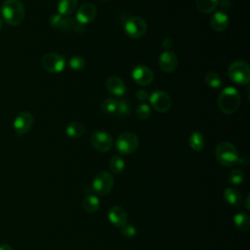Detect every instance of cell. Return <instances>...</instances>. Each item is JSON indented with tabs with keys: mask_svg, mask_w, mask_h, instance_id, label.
<instances>
[{
	"mask_svg": "<svg viewBox=\"0 0 250 250\" xmlns=\"http://www.w3.org/2000/svg\"><path fill=\"white\" fill-rule=\"evenodd\" d=\"M1 15L9 25H19L24 19L25 9L21 0H5L1 6Z\"/></svg>",
	"mask_w": 250,
	"mask_h": 250,
	"instance_id": "cell-1",
	"label": "cell"
},
{
	"mask_svg": "<svg viewBox=\"0 0 250 250\" xmlns=\"http://www.w3.org/2000/svg\"><path fill=\"white\" fill-rule=\"evenodd\" d=\"M240 103V94L233 87L224 88L218 96V106L225 114L234 113L239 108Z\"/></svg>",
	"mask_w": 250,
	"mask_h": 250,
	"instance_id": "cell-2",
	"label": "cell"
},
{
	"mask_svg": "<svg viewBox=\"0 0 250 250\" xmlns=\"http://www.w3.org/2000/svg\"><path fill=\"white\" fill-rule=\"evenodd\" d=\"M215 155L220 164L225 167H231L238 162V152L235 146L229 142H220L215 150Z\"/></svg>",
	"mask_w": 250,
	"mask_h": 250,
	"instance_id": "cell-3",
	"label": "cell"
},
{
	"mask_svg": "<svg viewBox=\"0 0 250 250\" xmlns=\"http://www.w3.org/2000/svg\"><path fill=\"white\" fill-rule=\"evenodd\" d=\"M49 23L52 27L62 31H73L75 33H82L84 31V24L78 22L75 19L68 16H62L55 14L50 17Z\"/></svg>",
	"mask_w": 250,
	"mask_h": 250,
	"instance_id": "cell-4",
	"label": "cell"
},
{
	"mask_svg": "<svg viewBox=\"0 0 250 250\" xmlns=\"http://www.w3.org/2000/svg\"><path fill=\"white\" fill-rule=\"evenodd\" d=\"M228 74L232 82L246 85L250 81V66L245 61H235L230 63Z\"/></svg>",
	"mask_w": 250,
	"mask_h": 250,
	"instance_id": "cell-5",
	"label": "cell"
},
{
	"mask_svg": "<svg viewBox=\"0 0 250 250\" xmlns=\"http://www.w3.org/2000/svg\"><path fill=\"white\" fill-rule=\"evenodd\" d=\"M139 146V138L133 132L121 133L115 143L116 150L121 154H131L136 151Z\"/></svg>",
	"mask_w": 250,
	"mask_h": 250,
	"instance_id": "cell-6",
	"label": "cell"
},
{
	"mask_svg": "<svg viewBox=\"0 0 250 250\" xmlns=\"http://www.w3.org/2000/svg\"><path fill=\"white\" fill-rule=\"evenodd\" d=\"M114 179L112 175L107 171L99 172L93 182H92V189L98 195H106L113 188Z\"/></svg>",
	"mask_w": 250,
	"mask_h": 250,
	"instance_id": "cell-7",
	"label": "cell"
},
{
	"mask_svg": "<svg viewBox=\"0 0 250 250\" xmlns=\"http://www.w3.org/2000/svg\"><path fill=\"white\" fill-rule=\"evenodd\" d=\"M147 30L146 21L140 17H133L126 21L124 24L125 33L134 39L143 37Z\"/></svg>",
	"mask_w": 250,
	"mask_h": 250,
	"instance_id": "cell-8",
	"label": "cell"
},
{
	"mask_svg": "<svg viewBox=\"0 0 250 250\" xmlns=\"http://www.w3.org/2000/svg\"><path fill=\"white\" fill-rule=\"evenodd\" d=\"M43 68L50 73H59L65 67V60L62 56L56 53H47L41 60Z\"/></svg>",
	"mask_w": 250,
	"mask_h": 250,
	"instance_id": "cell-9",
	"label": "cell"
},
{
	"mask_svg": "<svg viewBox=\"0 0 250 250\" xmlns=\"http://www.w3.org/2000/svg\"><path fill=\"white\" fill-rule=\"evenodd\" d=\"M150 105L158 112H166L170 109L172 105V101L170 96L161 90H156L148 98Z\"/></svg>",
	"mask_w": 250,
	"mask_h": 250,
	"instance_id": "cell-10",
	"label": "cell"
},
{
	"mask_svg": "<svg viewBox=\"0 0 250 250\" xmlns=\"http://www.w3.org/2000/svg\"><path fill=\"white\" fill-rule=\"evenodd\" d=\"M113 140L110 134L104 131H96L91 136V145L99 151L105 152L112 146Z\"/></svg>",
	"mask_w": 250,
	"mask_h": 250,
	"instance_id": "cell-11",
	"label": "cell"
},
{
	"mask_svg": "<svg viewBox=\"0 0 250 250\" xmlns=\"http://www.w3.org/2000/svg\"><path fill=\"white\" fill-rule=\"evenodd\" d=\"M33 115L29 111L21 112L14 120V129L18 135L26 134L32 127Z\"/></svg>",
	"mask_w": 250,
	"mask_h": 250,
	"instance_id": "cell-12",
	"label": "cell"
},
{
	"mask_svg": "<svg viewBox=\"0 0 250 250\" xmlns=\"http://www.w3.org/2000/svg\"><path fill=\"white\" fill-rule=\"evenodd\" d=\"M132 78L137 84L141 86H146L152 82L153 72L149 67L140 64L133 68Z\"/></svg>",
	"mask_w": 250,
	"mask_h": 250,
	"instance_id": "cell-13",
	"label": "cell"
},
{
	"mask_svg": "<svg viewBox=\"0 0 250 250\" xmlns=\"http://www.w3.org/2000/svg\"><path fill=\"white\" fill-rule=\"evenodd\" d=\"M97 16V9L92 3L82 4L76 12V21L81 24H86L95 20Z\"/></svg>",
	"mask_w": 250,
	"mask_h": 250,
	"instance_id": "cell-14",
	"label": "cell"
},
{
	"mask_svg": "<svg viewBox=\"0 0 250 250\" xmlns=\"http://www.w3.org/2000/svg\"><path fill=\"white\" fill-rule=\"evenodd\" d=\"M178 57L172 51H164L159 57V67L162 71L170 73L174 71L178 66Z\"/></svg>",
	"mask_w": 250,
	"mask_h": 250,
	"instance_id": "cell-15",
	"label": "cell"
},
{
	"mask_svg": "<svg viewBox=\"0 0 250 250\" xmlns=\"http://www.w3.org/2000/svg\"><path fill=\"white\" fill-rule=\"evenodd\" d=\"M108 221L115 228H123L127 224V213L121 206H112L107 212Z\"/></svg>",
	"mask_w": 250,
	"mask_h": 250,
	"instance_id": "cell-16",
	"label": "cell"
},
{
	"mask_svg": "<svg viewBox=\"0 0 250 250\" xmlns=\"http://www.w3.org/2000/svg\"><path fill=\"white\" fill-rule=\"evenodd\" d=\"M229 20L227 13L219 11L212 16L210 21V25L213 30L221 32L227 29V27L229 26Z\"/></svg>",
	"mask_w": 250,
	"mask_h": 250,
	"instance_id": "cell-17",
	"label": "cell"
},
{
	"mask_svg": "<svg viewBox=\"0 0 250 250\" xmlns=\"http://www.w3.org/2000/svg\"><path fill=\"white\" fill-rule=\"evenodd\" d=\"M106 89L109 93L118 97H121L126 93L125 83L118 76H111L106 80Z\"/></svg>",
	"mask_w": 250,
	"mask_h": 250,
	"instance_id": "cell-18",
	"label": "cell"
},
{
	"mask_svg": "<svg viewBox=\"0 0 250 250\" xmlns=\"http://www.w3.org/2000/svg\"><path fill=\"white\" fill-rule=\"evenodd\" d=\"M225 200L231 206H239L242 201V196L240 192L233 188H227L224 190Z\"/></svg>",
	"mask_w": 250,
	"mask_h": 250,
	"instance_id": "cell-19",
	"label": "cell"
},
{
	"mask_svg": "<svg viewBox=\"0 0 250 250\" xmlns=\"http://www.w3.org/2000/svg\"><path fill=\"white\" fill-rule=\"evenodd\" d=\"M77 0H60L58 3V12L62 16H68L77 9Z\"/></svg>",
	"mask_w": 250,
	"mask_h": 250,
	"instance_id": "cell-20",
	"label": "cell"
},
{
	"mask_svg": "<svg viewBox=\"0 0 250 250\" xmlns=\"http://www.w3.org/2000/svg\"><path fill=\"white\" fill-rule=\"evenodd\" d=\"M82 207L84 211L88 213L96 212L100 207V199L97 195L94 194H88L83 198L82 201Z\"/></svg>",
	"mask_w": 250,
	"mask_h": 250,
	"instance_id": "cell-21",
	"label": "cell"
},
{
	"mask_svg": "<svg viewBox=\"0 0 250 250\" xmlns=\"http://www.w3.org/2000/svg\"><path fill=\"white\" fill-rule=\"evenodd\" d=\"M233 224L237 229L247 231L250 228V219L246 213L239 212L233 216Z\"/></svg>",
	"mask_w": 250,
	"mask_h": 250,
	"instance_id": "cell-22",
	"label": "cell"
},
{
	"mask_svg": "<svg viewBox=\"0 0 250 250\" xmlns=\"http://www.w3.org/2000/svg\"><path fill=\"white\" fill-rule=\"evenodd\" d=\"M66 135L73 139L81 138L85 133V127L80 122H71L66 126Z\"/></svg>",
	"mask_w": 250,
	"mask_h": 250,
	"instance_id": "cell-23",
	"label": "cell"
},
{
	"mask_svg": "<svg viewBox=\"0 0 250 250\" xmlns=\"http://www.w3.org/2000/svg\"><path fill=\"white\" fill-rule=\"evenodd\" d=\"M198 10L203 14H211L218 7V0H195Z\"/></svg>",
	"mask_w": 250,
	"mask_h": 250,
	"instance_id": "cell-24",
	"label": "cell"
},
{
	"mask_svg": "<svg viewBox=\"0 0 250 250\" xmlns=\"http://www.w3.org/2000/svg\"><path fill=\"white\" fill-rule=\"evenodd\" d=\"M188 143H189L190 147L193 150L199 151L204 146V137L200 132L194 131L190 134V136L188 138Z\"/></svg>",
	"mask_w": 250,
	"mask_h": 250,
	"instance_id": "cell-25",
	"label": "cell"
},
{
	"mask_svg": "<svg viewBox=\"0 0 250 250\" xmlns=\"http://www.w3.org/2000/svg\"><path fill=\"white\" fill-rule=\"evenodd\" d=\"M118 105V100L115 98H107L101 104V109L105 114H115Z\"/></svg>",
	"mask_w": 250,
	"mask_h": 250,
	"instance_id": "cell-26",
	"label": "cell"
},
{
	"mask_svg": "<svg viewBox=\"0 0 250 250\" xmlns=\"http://www.w3.org/2000/svg\"><path fill=\"white\" fill-rule=\"evenodd\" d=\"M108 167L111 172L115 174H120L125 168V162L120 156L112 155L108 161Z\"/></svg>",
	"mask_w": 250,
	"mask_h": 250,
	"instance_id": "cell-27",
	"label": "cell"
},
{
	"mask_svg": "<svg viewBox=\"0 0 250 250\" xmlns=\"http://www.w3.org/2000/svg\"><path fill=\"white\" fill-rule=\"evenodd\" d=\"M205 83L211 88H219L222 85V79L219 73L215 71H209L205 75Z\"/></svg>",
	"mask_w": 250,
	"mask_h": 250,
	"instance_id": "cell-28",
	"label": "cell"
},
{
	"mask_svg": "<svg viewBox=\"0 0 250 250\" xmlns=\"http://www.w3.org/2000/svg\"><path fill=\"white\" fill-rule=\"evenodd\" d=\"M85 64H86L85 59L81 56H73L68 62V66L71 69L76 70V71L82 70L85 67Z\"/></svg>",
	"mask_w": 250,
	"mask_h": 250,
	"instance_id": "cell-29",
	"label": "cell"
},
{
	"mask_svg": "<svg viewBox=\"0 0 250 250\" xmlns=\"http://www.w3.org/2000/svg\"><path fill=\"white\" fill-rule=\"evenodd\" d=\"M151 110L147 104H141L136 108V116L141 120H146L150 116Z\"/></svg>",
	"mask_w": 250,
	"mask_h": 250,
	"instance_id": "cell-30",
	"label": "cell"
},
{
	"mask_svg": "<svg viewBox=\"0 0 250 250\" xmlns=\"http://www.w3.org/2000/svg\"><path fill=\"white\" fill-rule=\"evenodd\" d=\"M229 183L234 185V186H238L240 184L243 183L244 181V175L242 173L241 170L239 169H233L229 172Z\"/></svg>",
	"mask_w": 250,
	"mask_h": 250,
	"instance_id": "cell-31",
	"label": "cell"
},
{
	"mask_svg": "<svg viewBox=\"0 0 250 250\" xmlns=\"http://www.w3.org/2000/svg\"><path fill=\"white\" fill-rule=\"evenodd\" d=\"M130 109H131L130 103L127 100H124V99L118 100V105H117L115 114L118 116H125L129 114Z\"/></svg>",
	"mask_w": 250,
	"mask_h": 250,
	"instance_id": "cell-32",
	"label": "cell"
},
{
	"mask_svg": "<svg viewBox=\"0 0 250 250\" xmlns=\"http://www.w3.org/2000/svg\"><path fill=\"white\" fill-rule=\"evenodd\" d=\"M121 232H122L124 237L132 238L137 234V229L133 225L126 224L123 228H121Z\"/></svg>",
	"mask_w": 250,
	"mask_h": 250,
	"instance_id": "cell-33",
	"label": "cell"
},
{
	"mask_svg": "<svg viewBox=\"0 0 250 250\" xmlns=\"http://www.w3.org/2000/svg\"><path fill=\"white\" fill-rule=\"evenodd\" d=\"M136 98H137L139 101H141V102H145V101L148 100L149 95H148V93H147L146 90L141 89V90H138V91L136 92Z\"/></svg>",
	"mask_w": 250,
	"mask_h": 250,
	"instance_id": "cell-34",
	"label": "cell"
},
{
	"mask_svg": "<svg viewBox=\"0 0 250 250\" xmlns=\"http://www.w3.org/2000/svg\"><path fill=\"white\" fill-rule=\"evenodd\" d=\"M161 47H162L165 51H170V50L172 49V47H173V41H172V39H170V38H168V37L164 38V39L162 40V42H161Z\"/></svg>",
	"mask_w": 250,
	"mask_h": 250,
	"instance_id": "cell-35",
	"label": "cell"
},
{
	"mask_svg": "<svg viewBox=\"0 0 250 250\" xmlns=\"http://www.w3.org/2000/svg\"><path fill=\"white\" fill-rule=\"evenodd\" d=\"M218 6L220 7V11L226 12L230 7V1L229 0H218Z\"/></svg>",
	"mask_w": 250,
	"mask_h": 250,
	"instance_id": "cell-36",
	"label": "cell"
},
{
	"mask_svg": "<svg viewBox=\"0 0 250 250\" xmlns=\"http://www.w3.org/2000/svg\"><path fill=\"white\" fill-rule=\"evenodd\" d=\"M0 250H13V248L9 244L3 243L0 245Z\"/></svg>",
	"mask_w": 250,
	"mask_h": 250,
	"instance_id": "cell-37",
	"label": "cell"
},
{
	"mask_svg": "<svg viewBox=\"0 0 250 250\" xmlns=\"http://www.w3.org/2000/svg\"><path fill=\"white\" fill-rule=\"evenodd\" d=\"M245 205H246V209H247V210H249V195H247V197H246Z\"/></svg>",
	"mask_w": 250,
	"mask_h": 250,
	"instance_id": "cell-38",
	"label": "cell"
},
{
	"mask_svg": "<svg viewBox=\"0 0 250 250\" xmlns=\"http://www.w3.org/2000/svg\"><path fill=\"white\" fill-rule=\"evenodd\" d=\"M1 27H2V21L0 20V29H1Z\"/></svg>",
	"mask_w": 250,
	"mask_h": 250,
	"instance_id": "cell-39",
	"label": "cell"
},
{
	"mask_svg": "<svg viewBox=\"0 0 250 250\" xmlns=\"http://www.w3.org/2000/svg\"><path fill=\"white\" fill-rule=\"evenodd\" d=\"M99 1H108V0H99Z\"/></svg>",
	"mask_w": 250,
	"mask_h": 250,
	"instance_id": "cell-40",
	"label": "cell"
}]
</instances>
